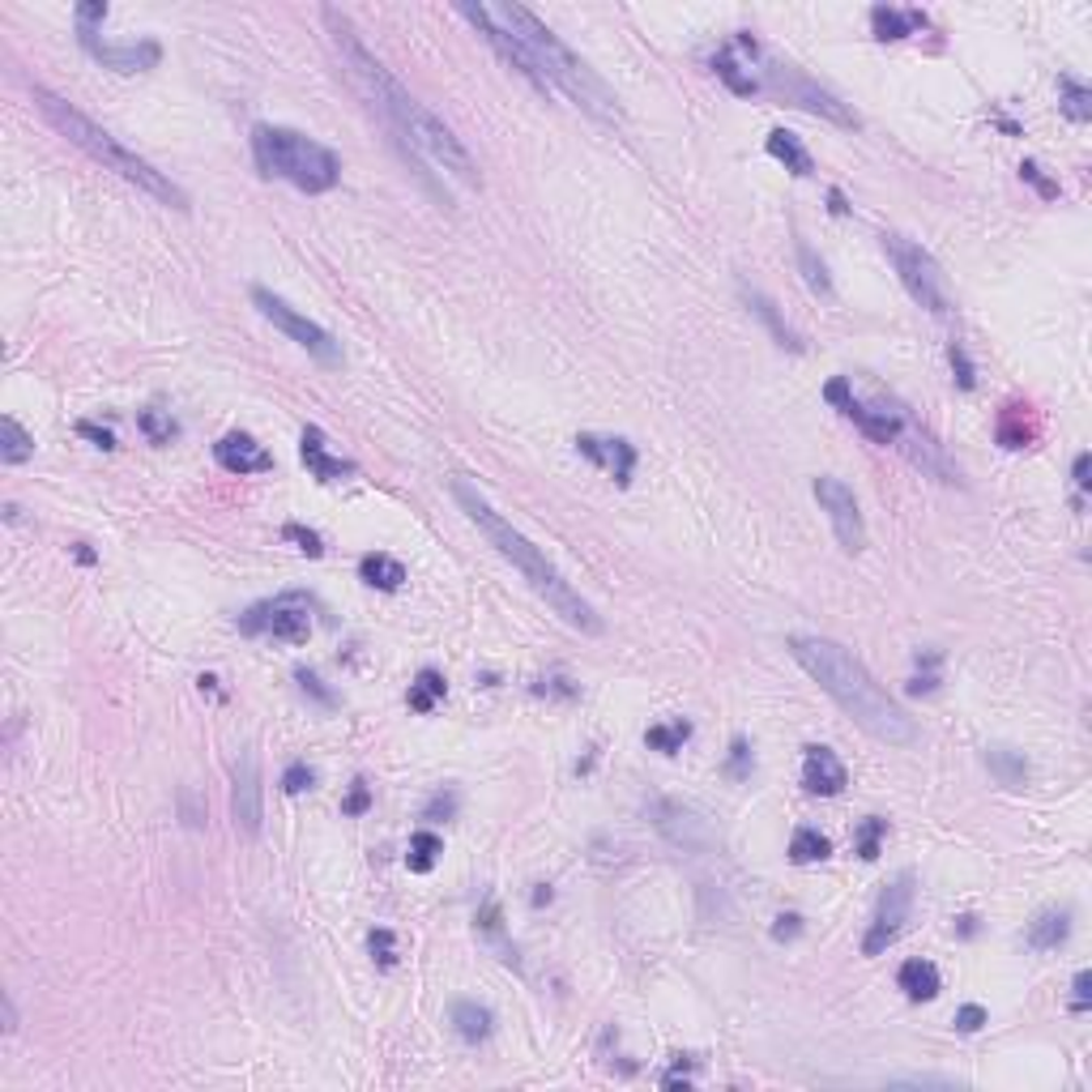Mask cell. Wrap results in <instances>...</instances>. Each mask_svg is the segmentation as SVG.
I'll use <instances>...</instances> for the list:
<instances>
[{
    "label": "cell",
    "mask_w": 1092,
    "mask_h": 1092,
    "mask_svg": "<svg viewBox=\"0 0 1092 1092\" xmlns=\"http://www.w3.org/2000/svg\"><path fill=\"white\" fill-rule=\"evenodd\" d=\"M956 931H961L965 939H973V935H977V918H973V913H965V918H956Z\"/></svg>",
    "instance_id": "cell-58"
},
{
    "label": "cell",
    "mask_w": 1092,
    "mask_h": 1092,
    "mask_svg": "<svg viewBox=\"0 0 1092 1092\" xmlns=\"http://www.w3.org/2000/svg\"><path fill=\"white\" fill-rule=\"evenodd\" d=\"M981 1029H985V1007H981V1003H965V1007L956 1011V1033L973 1037V1033H981Z\"/></svg>",
    "instance_id": "cell-48"
},
{
    "label": "cell",
    "mask_w": 1092,
    "mask_h": 1092,
    "mask_svg": "<svg viewBox=\"0 0 1092 1092\" xmlns=\"http://www.w3.org/2000/svg\"><path fill=\"white\" fill-rule=\"evenodd\" d=\"M30 98H34V108L43 112V120L60 132V137H68V146H78L82 154H90L94 163H102L108 171H116L120 180H128V184H137L141 193H150L158 205H171V209H188V193L180 188L171 180L167 171H158L150 158H141L137 150H128L120 137H112L108 128H98L86 112H78L73 102L68 98H60V94H52L48 86H34L30 90Z\"/></svg>",
    "instance_id": "cell-5"
},
{
    "label": "cell",
    "mask_w": 1092,
    "mask_h": 1092,
    "mask_svg": "<svg viewBox=\"0 0 1092 1092\" xmlns=\"http://www.w3.org/2000/svg\"><path fill=\"white\" fill-rule=\"evenodd\" d=\"M947 363H952V376H956L961 389H977V367L969 363L961 342H947Z\"/></svg>",
    "instance_id": "cell-43"
},
{
    "label": "cell",
    "mask_w": 1092,
    "mask_h": 1092,
    "mask_svg": "<svg viewBox=\"0 0 1092 1092\" xmlns=\"http://www.w3.org/2000/svg\"><path fill=\"white\" fill-rule=\"evenodd\" d=\"M939 661H943V653L939 649H926V653H918V675L909 679V696H935L939 691Z\"/></svg>",
    "instance_id": "cell-39"
},
{
    "label": "cell",
    "mask_w": 1092,
    "mask_h": 1092,
    "mask_svg": "<svg viewBox=\"0 0 1092 1092\" xmlns=\"http://www.w3.org/2000/svg\"><path fill=\"white\" fill-rule=\"evenodd\" d=\"M832 854V840L820 832V828H798L790 836V862L794 866H811V862H824Z\"/></svg>",
    "instance_id": "cell-31"
},
{
    "label": "cell",
    "mask_w": 1092,
    "mask_h": 1092,
    "mask_svg": "<svg viewBox=\"0 0 1092 1092\" xmlns=\"http://www.w3.org/2000/svg\"><path fill=\"white\" fill-rule=\"evenodd\" d=\"M828 209H832L836 218H845V214H850V201H845V193H840V188H828Z\"/></svg>",
    "instance_id": "cell-55"
},
{
    "label": "cell",
    "mask_w": 1092,
    "mask_h": 1092,
    "mask_svg": "<svg viewBox=\"0 0 1092 1092\" xmlns=\"http://www.w3.org/2000/svg\"><path fill=\"white\" fill-rule=\"evenodd\" d=\"M444 696H448V683H444L440 671H418V679L410 683V696L406 700H410L414 713H432Z\"/></svg>",
    "instance_id": "cell-32"
},
{
    "label": "cell",
    "mask_w": 1092,
    "mask_h": 1092,
    "mask_svg": "<svg viewBox=\"0 0 1092 1092\" xmlns=\"http://www.w3.org/2000/svg\"><path fill=\"white\" fill-rule=\"evenodd\" d=\"M790 657L832 696V704L845 717L875 738V743H888V747L918 743V721L875 683V675L845 645H836L828 637H802L798 631V637H790Z\"/></svg>",
    "instance_id": "cell-2"
},
{
    "label": "cell",
    "mask_w": 1092,
    "mask_h": 1092,
    "mask_svg": "<svg viewBox=\"0 0 1092 1092\" xmlns=\"http://www.w3.org/2000/svg\"><path fill=\"white\" fill-rule=\"evenodd\" d=\"M896 985L905 991V999H909V1003H931V999H939V991H943V977H939V969H935L931 961L913 956V961H905V965H901V973H896Z\"/></svg>",
    "instance_id": "cell-23"
},
{
    "label": "cell",
    "mask_w": 1092,
    "mask_h": 1092,
    "mask_svg": "<svg viewBox=\"0 0 1092 1092\" xmlns=\"http://www.w3.org/2000/svg\"><path fill=\"white\" fill-rule=\"evenodd\" d=\"M78 436H86L94 448H102V452H112L116 448V436L108 432V427H98V422H90V418H82L78 422Z\"/></svg>",
    "instance_id": "cell-51"
},
{
    "label": "cell",
    "mask_w": 1092,
    "mask_h": 1092,
    "mask_svg": "<svg viewBox=\"0 0 1092 1092\" xmlns=\"http://www.w3.org/2000/svg\"><path fill=\"white\" fill-rule=\"evenodd\" d=\"M764 150H768L772 163H781L790 175H811V171H816V163H811V154H806V146H802V141H798L794 132H786V128H772L768 141H764Z\"/></svg>",
    "instance_id": "cell-25"
},
{
    "label": "cell",
    "mask_w": 1092,
    "mask_h": 1092,
    "mask_svg": "<svg viewBox=\"0 0 1092 1092\" xmlns=\"http://www.w3.org/2000/svg\"><path fill=\"white\" fill-rule=\"evenodd\" d=\"M214 462L227 470V474H269L273 470V452L248 436V432H227L218 444H214Z\"/></svg>",
    "instance_id": "cell-17"
},
{
    "label": "cell",
    "mask_w": 1092,
    "mask_h": 1092,
    "mask_svg": "<svg viewBox=\"0 0 1092 1092\" xmlns=\"http://www.w3.org/2000/svg\"><path fill=\"white\" fill-rule=\"evenodd\" d=\"M845 786H850V772H845V764L836 760L832 747H806L802 751V790L806 794H816V798H836Z\"/></svg>",
    "instance_id": "cell-19"
},
{
    "label": "cell",
    "mask_w": 1092,
    "mask_h": 1092,
    "mask_svg": "<svg viewBox=\"0 0 1092 1092\" xmlns=\"http://www.w3.org/2000/svg\"><path fill=\"white\" fill-rule=\"evenodd\" d=\"M1088 1007H1092V973L1084 969L1071 981V1011H1088Z\"/></svg>",
    "instance_id": "cell-52"
},
{
    "label": "cell",
    "mask_w": 1092,
    "mask_h": 1092,
    "mask_svg": "<svg viewBox=\"0 0 1092 1092\" xmlns=\"http://www.w3.org/2000/svg\"><path fill=\"white\" fill-rule=\"evenodd\" d=\"M0 1007H5V1033H18V1011H13V999L5 995V999H0Z\"/></svg>",
    "instance_id": "cell-57"
},
{
    "label": "cell",
    "mask_w": 1092,
    "mask_h": 1092,
    "mask_svg": "<svg viewBox=\"0 0 1092 1092\" xmlns=\"http://www.w3.org/2000/svg\"><path fill=\"white\" fill-rule=\"evenodd\" d=\"M456 816V794L452 790H436L432 798H427V806H422V820H432V824H448Z\"/></svg>",
    "instance_id": "cell-45"
},
{
    "label": "cell",
    "mask_w": 1092,
    "mask_h": 1092,
    "mask_svg": "<svg viewBox=\"0 0 1092 1092\" xmlns=\"http://www.w3.org/2000/svg\"><path fill=\"white\" fill-rule=\"evenodd\" d=\"M577 452L589 456V462L597 470H607L619 486L631 482V474H637V444L623 440V436H577Z\"/></svg>",
    "instance_id": "cell-16"
},
{
    "label": "cell",
    "mask_w": 1092,
    "mask_h": 1092,
    "mask_svg": "<svg viewBox=\"0 0 1092 1092\" xmlns=\"http://www.w3.org/2000/svg\"><path fill=\"white\" fill-rule=\"evenodd\" d=\"M243 637H273L287 645H303L312 637V597L303 593H282L273 602H257L253 611L239 615Z\"/></svg>",
    "instance_id": "cell-10"
},
{
    "label": "cell",
    "mask_w": 1092,
    "mask_h": 1092,
    "mask_svg": "<svg viewBox=\"0 0 1092 1092\" xmlns=\"http://www.w3.org/2000/svg\"><path fill=\"white\" fill-rule=\"evenodd\" d=\"M926 30V13L922 9H892V5H875L870 9V34L879 43H896V39H909L913 30Z\"/></svg>",
    "instance_id": "cell-22"
},
{
    "label": "cell",
    "mask_w": 1092,
    "mask_h": 1092,
    "mask_svg": "<svg viewBox=\"0 0 1092 1092\" xmlns=\"http://www.w3.org/2000/svg\"><path fill=\"white\" fill-rule=\"evenodd\" d=\"M691 738V721H666V726H649L645 730V747L649 751H661V756H679L683 743Z\"/></svg>",
    "instance_id": "cell-35"
},
{
    "label": "cell",
    "mask_w": 1092,
    "mask_h": 1092,
    "mask_svg": "<svg viewBox=\"0 0 1092 1092\" xmlns=\"http://www.w3.org/2000/svg\"><path fill=\"white\" fill-rule=\"evenodd\" d=\"M794 257H798V269H802V282H806V287L828 299V295H832V277H828V265L816 257L811 243L798 239V243H794Z\"/></svg>",
    "instance_id": "cell-36"
},
{
    "label": "cell",
    "mask_w": 1092,
    "mask_h": 1092,
    "mask_svg": "<svg viewBox=\"0 0 1092 1092\" xmlns=\"http://www.w3.org/2000/svg\"><path fill=\"white\" fill-rule=\"evenodd\" d=\"M538 691H559V696H577V687H572L568 679H542V683H538Z\"/></svg>",
    "instance_id": "cell-56"
},
{
    "label": "cell",
    "mask_w": 1092,
    "mask_h": 1092,
    "mask_svg": "<svg viewBox=\"0 0 1092 1092\" xmlns=\"http://www.w3.org/2000/svg\"><path fill=\"white\" fill-rule=\"evenodd\" d=\"M78 39L86 48V56L112 73H150L163 60V43L158 39H137V43H102L98 30H78Z\"/></svg>",
    "instance_id": "cell-15"
},
{
    "label": "cell",
    "mask_w": 1092,
    "mask_h": 1092,
    "mask_svg": "<svg viewBox=\"0 0 1092 1092\" xmlns=\"http://www.w3.org/2000/svg\"><path fill=\"white\" fill-rule=\"evenodd\" d=\"M316 786V772L303 764V760H295L287 772H282V794H291V798H299V794H307Z\"/></svg>",
    "instance_id": "cell-44"
},
{
    "label": "cell",
    "mask_w": 1092,
    "mask_h": 1092,
    "mask_svg": "<svg viewBox=\"0 0 1092 1092\" xmlns=\"http://www.w3.org/2000/svg\"><path fill=\"white\" fill-rule=\"evenodd\" d=\"M295 683H299V691H303V696H312L316 704H321V709H333V704H337V696H333V691H329L321 679H316L312 671H303V666L295 671Z\"/></svg>",
    "instance_id": "cell-46"
},
{
    "label": "cell",
    "mask_w": 1092,
    "mask_h": 1092,
    "mask_svg": "<svg viewBox=\"0 0 1092 1092\" xmlns=\"http://www.w3.org/2000/svg\"><path fill=\"white\" fill-rule=\"evenodd\" d=\"M884 836H888V820L866 816V820L858 824V832H854V850H858V858H862V862H875V858H879V845H884Z\"/></svg>",
    "instance_id": "cell-38"
},
{
    "label": "cell",
    "mask_w": 1092,
    "mask_h": 1092,
    "mask_svg": "<svg viewBox=\"0 0 1092 1092\" xmlns=\"http://www.w3.org/2000/svg\"><path fill=\"white\" fill-rule=\"evenodd\" d=\"M1059 112L1071 124H1088L1092 120V90L1080 86L1075 78H1059Z\"/></svg>",
    "instance_id": "cell-33"
},
{
    "label": "cell",
    "mask_w": 1092,
    "mask_h": 1092,
    "mask_svg": "<svg viewBox=\"0 0 1092 1092\" xmlns=\"http://www.w3.org/2000/svg\"><path fill=\"white\" fill-rule=\"evenodd\" d=\"M321 18H325V26H329V39H333V48H337V60H342V68H346L350 86H355V90L363 94L367 108H372L384 124H389V132H393L397 146L406 150V158H410V154L432 158L440 171H448V175H456L462 184L478 188V184H482V175H478L470 150L462 146V137H456L436 112L422 108V102H418V98H414V94L389 73V68H384V64L363 48L355 22H350L342 9L329 5V9H321Z\"/></svg>",
    "instance_id": "cell-1"
},
{
    "label": "cell",
    "mask_w": 1092,
    "mask_h": 1092,
    "mask_svg": "<svg viewBox=\"0 0 1092 1092\" xmlns=\"http://www.w3.org/2000/svg\"><path fill=\"white\" fill-rule=\"evenodd\" d=\"M649 820H653V828H657L666 840L679 845V850H713V845H717V828H713V820L704 816V811H696L691 802H679V798H653Z\"/></svg>",
    "instance_id": "cell-12"
},
{
    "label": "cell",
    "mask_w": 1092,
    "mask_h": 1092,
    "mask_svg": "<svg viewBox=\"0 0 1092 1092\" xmlns=\"http://www.w3.org/2000/svg\"><path fill=\"white\" fill-rule=\"evenodd\" d=\"M1067 939H1071V909L1067 905L1041 909L1037 918L1029 922V931H1025V943L1033 947V952H1054V947H1063Z\"/></svg>",
    "instance_id": "cell-21"
},
{
    "label": "cell",
    "mask_w": 1092,
    "mask_h": 1092,
    "mask_svg": "<svg viewBox=\"0 0 1092 1092\" xmlns=\"http://www.w3.org/2000/svg\"><path fill=\"white\" fill-rule=\"evenodd\" d=\"M137 427H141V436H146L150 444H158V448H167L175 436H180V422L171 418V410H158V406L137 410Z\"/></svg>",
    "instance_id": "cell-34"
},
{
    "label": "cell",
    "mask_w": 1092,
    "mask_h": 1092,
    "mask_svg": "<svg viewBox=\"0 0 1092 1092\" xmlns=\"http://www.w3.org/2000/svg\"><path fill=\"white\" fill-rule=\"evenodd\" d=\"M367 806H372V790H367V781H355L350 794H346V802H342V816H363Z\"/></svg>",
    "instance_id": "cell-49"
},
{
    "label": "cell",
    "mask_w": 1092,
    "mask_h": 1092,
    "mask_svg": "<svg viewBox=\"0 0 1092 1092\" xmlns=\"http://www.w3.org/2000/svg\"><path fill=\"white\" fill-rule=\"evenodd\" d=\"M486 9H491V18H496L525 52H530L538 78L547 82L551 94H563L568 102H577V108L585 116H593L597 124H611V128L623 124V108H619L615 90L602 78H597L593 68L568 43H563L547 22H538V13H530L525 5H486Z\"/></svg>",
    "instance_id": "cell-4"
},
{
    "label": "cell",
    "mask_w": 1092,
    "mask_h": 1092,
    "mask_svg": "<svg viewBox=\"0 0 1092 1092\" xmlns=\"http://www.w3.org/2000/svg\"><path fill=\"white\" fill-rule=\"evenodd\" d=\"M879 239H884V253H888L892 269H896V277H901V287L909 291V299L918 307H926V312H935V316H943L947 312V291H943L939 261L922 248V243H913V239H905L896 231L879 235Z\"/></svg>",
    "instance_id": "cell-7"
},
{
    "label": "cell",
    "mask_w": 1092,
    "mask_h": 1092,
    "mask_svg": "<svg viewBox=\"0 0 1092 1092\" xmlns=\"http://www.w3.org/2000/svg\"><path fill=\"white\" fill-rule=\"evenodd\" d=\"M299 456H303V466L316 482H346V478H355L359 466L350 462V456H333L329 452V440L325 432L316 427V422H307L303 436H299Z\"/></svg>",
    "instance_id": "cell-18"
},
{
    "label": "cell",
    "mask_w": 1092,
    "mask_h": 1092,
    "mask_svg": "<svg viewBox=\"0 0 1092 1092\" xmlns=\"http://www.w3.org/2000/svg\"><path fill=\"white\" fill-rule=\"evenodd\" d=\"M985 768H991V777L1007 790H1020L1029 781V760L1015 747H985Z\"/></svg>",
    "instance_id": "cell-28"
},
{
    "label": "cell",
    "mask_w": 1092,
    "mask_h": 1092,
    "mask_svg": "<svg viewBox=\"0 0 1092 1092\" xmlns=\"http://www.w3.org/2000/svg\"><path fill=\"white\" fill-rule=\"evenodd\" d=\"M73 18H78V30H94L102 18H108V0H86V5L73 9Z\"/></svg>",
    "instance_id": "cell-50"
},
{
    "label": "cell",
    "mask_w": 1092,
    "mask_h": 1092,
    "mask_svg": "<svg viewBox=\"0 0 1092 1092\" xmlns=\"http://www.w3.org/2000/svg\"><path fill=\"white\" fill-rule=\"evenodd\" d=\"M231 824L243 840H257L265 824V786H261V764L253 751H243L231 768Z\"/></svg>",
    "instance_id": "cell-13"
},
{
    "label": "cell",
    "mask_w": 1092,
    "mask_h": 1092,
    "mask_svg": "<svg viewBox=\"0 0 1092 1092\" xmlns=\"http://www.w3.org/2000/svg\"><path fill=\"white\" fill-rule=\"evenodd\" d=\"M798 935H802V918H798V913H781V918L772 922V939H777V943H794Z\"/></svg>",
    "instance_id": "cell-53"
},
{
    "label": "cell",
    "mask_w": 1092,
    "mask_h": 1092,
    "mask_svg": "<svg viewBox=\"0 0 1092 1092\" xmlns=\"http://www.w3.org/2000/svg\"><path fill=\"white\" fill-rule=\"evenodd\" d=\"M367 952H372V961H376L380 969H393V965H397V939H393V931L376 926V931L367 935Z\"/></svg>",
    "instance_id": "cell-41"
},
{
    "label": "cell",
    "mask_w": 1092,
    "mask_h": 1092,
    "mask_svg": "<svg viewBox=\"0 0 1092 1092\" xmlns=\"http://www.w3.org/2000/svg\"><path fill=\"white\" fill-rule=\"evenodd\" d=\"M816 500L820 508L828 512L832 521V534L840 542V551H850V555H862L866 551V521H862V508H858V496L850 486H845L840 478H816Z\"/></svg>",
    "instance_id": "cell-14"
},
{
    "label": "cell",
    "mask_w": 1092,
    "mask_h": 1092,
    "mask_svg": "<svg viewBox=\"0 0 1092 1092\" xmlns=\"http://www.w3.org/2000/svg\"><path fill=\"white\" fill-rule=\"evenodd\" d=\"M1088 474H1092V456H1088V452H1075L1071 478H1075V486H1080V491H1088V486H1092V478H1088Z\"/></svg>",
    "instance_id": "cell-54"
},
{
    "label": "cell",
    "mask_w": 1092,
    "mask_h": 1092,
    "mask_svg": "<svg viewBox=\"0 0 1092 1092\" xmlns=\"http://www.w3.org/2000/svg\"><path fill=\"white\" fill-rule=\"evenodd\" d=\"M34 456V436L22 427L18 418H0V462L5 466H26Z\"/></svg>",
    "instance_id": "cell-30"
},
{
    "label": "cell",
    "mask_w": 1092,
    "mask_h": 1092,
    "mask_svg": "<svg viewBox=\"0 0 1092 1092\" xmlns=\"http://www.w3.org/2000/svg\"><path fill=\"white\" fill-rule=\"evenodd\" d=\"M452 500L462 504V512L478 525L482 538L512 563V568L525 577V585H530V589L542 597V602H547L563 623L577 627V631H585V637H597V631H602V619H597V611L585 602V597H581L568 581H563V572L555 568V563H551L530 538H525V534L517 530V525H512L508 517H500L496 508H491V500L482 496V491H478L474 482L452 478Z\"/></svg>",
    "instance_id": "cell-3"
},
{
    "label": "cell",
    "mask_w": 1092,
    "mask_h": 1092,
    "mask_svg": "<svg viewBox=\"0 0 1092 1092\" xmlns=\"http://www.w3.org/2000/svg\"><path fill=\"white\" fill-rule=\"evenodd\" d=\"M713 68H717V78H721V82H726L734 94H743V98H756V94H764L760 78H751V68H743V64H738L734 48H721V52L713 56Z\"/></svg>",
    "instance_id": "cell-29"
},
{
    "label": "cell",
    "mask_w": 1092,
    "mask_h": 1092,
    "mask_svg": "<svg viewBox=\"0 0 1092 1092\" xmlns=\"http://www.w3.org/2000/svg\"><path fill=\"white\" fill-rule=\"evenodd\" d=\"M751 768H756V760H751V743H747V738H734V743H730V760H726V777L747 781V777H751Z\"/></svg>",
    "instance_id": "cell-42"
},
{
    "label": "cell",
    "mask_w": 1092,
    "mask_h": 1092,
    "mask_svg": "<svg viewBox=\"0 0 1092 1092\" xmlns=\"http://www.w3.org/2000/svg\"><path fill=\"white\" fill-rule=\"evenodd\" d=\"M359 581L372 585V589H384V593H397V589L406 585V568H402V563H397L393 555L372 551V555L359 559Z\"/></svg>",
    "instance_id": "cell-27"
},
{
    "label": "cell",
    "mask_w": 1092,
    "mask_h": 1092,
    "mask_svg": "<svg viewBox=\"0 0 1092 1092\" xmlns=\"http://www.w3.org/2000/svg\"><path fill=\"white\" fill-rule=\"evenodd\" d=\"M282 538L295 542V551H303L307 559H321V555H325V538L316 534V530H307V525H299V521L282 525Z\"/></svg>",
    "instance_id": "cell-40"
},
{
    "label": "cell",
    "mask_w": 1092,
    "mask_h": 1092,
    "mask_svg": "<svg viewBox=\"0 0 1092 1092\" xmlns=\"http://www.w3.org/2000/svg\"><path fill=\"white\" fill-rule=\"evenodd\" d=\"M253 158L265 180H287L307 197L333 193L342 180V158L295 128L282 124H257L253 128Z\"/></svg>",
    "instance_id": "cell-6"
},
{
    "label": "cell",
    "mask_w": 1092,
    "mask_h": 1092,
    "mask_svg": "<svg viewBox=\"0 0 1092 1092\" xmlns=\"http://www.w3.org/2000/svg\"><path fill=\"white\" fill-rule=\"evenodd\" d=\"M913 870H901L892 884H884V892H879L875 901V918H870V931L862 939V956H879V952H888V947L901 939L905 922H909V909H913Z\"/></svg>",
    "instance_id": "cell-11"
},
{
    "label": "cell",
    "mask_w": 1092,
    "mask_h": 1092,
    "mask_svg": "<svg viewBox=\"0 0 1092 1092\" xmlns=\"http://www.w3.org/2000/svg\"><path fill=\"white\" fill-rule=\"evenodd\" d=\"M1020 180H1029V184H1033V188H1037L1045 201H1054V197H1059V184H1054V180H1050V175H1045V171H1041L1033 158H1029V163H1020Z\"/></svg>",
    "instance_id": "cell-47"
},
{
    "label": "cell",
    "mask_w": 1092,
    "mask_h": 1092,
    "mask_svg": "<svg viewBox=\"0 0 1092 1092\" xmlns=\"http://www.w3.org/2000/svg\"><path fill=\"white\" fill-rule=\"evenodd\" d=\"M764 94H777L781 102H790V108H802V112H811V116H824L840 128H858V116L845 108V102L836 94H828L824 86H816L806 73H798L794 64H781V60H768L764 64V78H760Z\"/></svg>",
    "instance_id": "cell-8"
},
{
    "label": "cell",
    "mask_w": 1092,
    "mask_h": 1092,
    "mask_svg": "<svg viewBox=\"0 0 1092 1092\" xmlns=\"http://www.w3.org/2000/svg\"><path fill=\"white\" fill-rule=\"evenodd\" d=\"M534 905L542 909V905H551V888L547 884H538V892H534Z\"/></svg>",
    "instance_id": "cell-60"
},
{
    "label": "cell",
    "mask_w": 1092,
    "mask_h": 1092,
    "mask_svg": "<svg viewBox=\"0 0 1092 1092\" xmlns=\"http://www.w3.org/2000/svg\"><path fill=\"white\" fill-rule=\"evenodd\" d=\"M440 854H444V840H440L436 832H427V828H418V832L410 836V854H406V866H410L414 875H427V870L440 862Z\"/></svg>",
    "instance_id": "cell-37"
},
{
    "label": "cell",
    "mask_w": 1092,
    "mask_h": 1092,
    "mask_svg": "<svg viewBox=\"0 0 1092 1092\" xmlns=\"http://www.w3.org/2000/svg\"><path fill=\"white\" fill-rule=\"evenodd\" d=\"M448 1020H452L456 1037L470 1041V1045H478V1041H486L491 1033H496V1015H491V1007H482L474 999H456L448 1007Z\"/></svg>",
    "instance_id": "cell-24"
},
{
    "label": "cell",
    "mask_w": 1092,
    "mask_h": 1092,
    "mask_svg": "<svg viewBox=\"0 0 1092 1092\" xmlns=\"http://www.w3.org/2000/svg\"><path fill=\"white\" fill-rule=\"evenodd\" d=\"M1037 440V418H1033V406H1003L999 414V444L1003 448H1029Z\"/></svg>",
    "instance_id": "cell-26"
},
{
    "label": "cell",
    "mask_w": 1092,
    "mask_h": 1092,
    "mask_svg": "<svg viewBox=\"0 0 1092 1092\" xmlns=\"http://www.w3.org/2000/svg\"><path fill=\"white\" fill-rule=\"evenodd\" d=\"M73 555H78V559H82V563H94V551H90V547H86V542H78V547H73Z\"/></svg>",
    "instance_id": "cell-59"
},
{
    "label": "cell",
    "mask_w": 1092,
    "mask_h": 1092,
    "mask_svg": "<svg viewBox=\"0 0 1092 1092\" xmlns=\"http://www.w3.org/2000/svg\"><path fill=\"white\" fill-rule=\"evenodd\" d=\"M738 295H743V303L751 307V316H760V321H764V329L772 333V342H777L781 350H794V355H802L806 346H802V337H798V333H794V329L786 325V316L777 312V303H772V299H768L764 291L747 287V282H743V287H738Z\"/></svg>",
    "instance_id": "cell-20"
},
{
    "label": "cell",
    "mask_w": 1092,
    "mask_h": 1092,
    "mask_svg": "<svg viewBox=\"0 0 1092 1092\" xmlns=\"http://www.w3.org/2000/svg\"><path fill=\"white\" fill-rule=\"evenodd\" d=\"M253 303H257V312L265 316L273 329H282L299 350H307V355L321 363V367H342V359H346L342 355V342H333L329 329H321L316 321H307L303 312H295L287 299L273 295L269 287H253Z\"/></svg>",
    "instance_id": "cell-9"
}]
</instances>
